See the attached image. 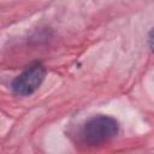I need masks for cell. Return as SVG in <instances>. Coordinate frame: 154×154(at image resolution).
<instances>
[{
    "mask_svg": "<svg viewBox=\"0 0 154 154\" xmlns=\"http://www.w3.org/2000/svg\"><path fill=\"white\" fill-rule=\"evenodd\" d=\"M118 134V123L108 116H95L83 125L81 135L85 143L96 146L108 142Z\"/></svg>",
    "mask_w": 154,
    "mask_h": 154,
    "instance_id": "1",
    "label": "cell"
},
{
    "mask_svg": "<svg viewBox=\"0 0 154 154\" xmlns=\"http://www.w3.org/2000/svg\"><path fill=\"white\" fill-rule=\"evenodd\" d=\"M46 76V69L41 64H34L22 72L12 82V90L16 95L29 96L35 93Z\"/></svg>",
    "mask_w": 154,
    "mask_h": 154,
    "instance_id": "2",
    "label": "cell"
},
{
    "mask_svg": "<svg viewBox=\"0 0 154 154\" xmlns=\"http://www.w3.org/2000/svg\"><path fill=\"white\" fill-rule=\"evenodd\" d=\"M148 43H149V47L152 49V52L154 53V28L150 30L149 32V36H148Z\"/></svg>",
    "mask_w": 154,
    "mask_h": 154,
    "instance_id": "3",
    "label": "cell"
}]
</instances>
